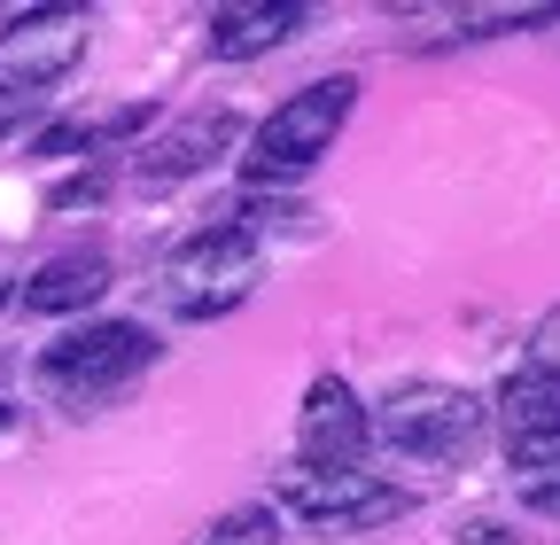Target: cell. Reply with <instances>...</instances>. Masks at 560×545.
<instances>
[{"label": "cell", "instance_id": "1", "mask_svg": "<svg viewBox=\"0 0 560 545\" xmlns=\"http://www.w3.org/2000/svg\"><path fill=\"white\" fill-rule=\"evenodd\" d=\"M156 359H164V344H156L140 320H86V327H70L62 344H47L32 374H39V390H47L55 405L86 414V405L125 397Z\"/></svg>", "mask_w": 560, "mask_h": 545}, {"label": "cell", "instance_id": "2", "mask_svg": "<svg viewBox=\"0 0 560 545\" xmlns=\"http://www.w3.org/2000/svg\"><path fill=\"white\" fill-rule=\"evenodd\" d=\"M350 109H359V79H350V71L296 86L289 102L257 125V141H249V156H242V179H249V187H296V179L335 149V132L350 125Z\"/></svg>", "mask_w": 560, "mask_h": 545}, {"label": "cell", "instance_id": "3", "mask_svg": "<svg viewBox=\"0 0 560 545\" xmlns=\"http://www.w3.org/2000/svg\"><path fill=\"white\" fill-rule=\"evenodd\" d=\"M257 272H265V242H257L249 219L202 227V234L179 242L172 265H164V304H172L179 320H226L234 304H249Z\"/></svg>", "mask_w": 560, "mask_h": 545}, {"label": "cell", "instance_id": "4", "mask_svg": "<svg viewBox=\"0 0 560 545\" xmlns=\"http://www.w3.org/2000/svg\"><path fill=\"white\" fill-rule=\"evenodd\" d=\"M482 414L490 405L475 397V390H459V382H397L374 414H366V429L389 444V452H405V460H459L475 437H482Z\"/></svg>", "mask_w": 560, "mask_h": 545}, {"label": "cell", "instance_id": "5", "mask_svg": "<svg viewBox=\"0 0 560 545\" xmlns=\"http://www.w3.org/2000/svg\"><path fill=\"white\" fill-rule=\"evenodd\" d=\"M86 9H24L0 24V86L9 94H39L55 79L79 71V55H86Z\"/></svg>", "mask_w": 560, "mask_h": 545}, {"label": "cell", "instance_id": "6", "mask_svg": "<svg viewBox=\"0 0 560 545\" xmlns=\"http://www.w3.org/2000/svg\"><path fill=\"white\" fill-rule=\"evenodd\" d=\"M280 507L319 522V530H389V522L412 514V491L374 475V467H342V475H296L280 491Z\"/></svg>", "mask_w": 560, "mask_h": 545}, {"label": "cell", "instance_id": "7", "mask_svg": "<svg viewBox=\"0 0 560 545\" xmlns=\"http://www.w3.org/2000/svg\"><path fill=\"white\" fill-rule=\"evenodd\" d=\"M366 444H374V429H366L359 390H350L342 374H319V382L304 390V405H296V460H304V475H342V467H359Z\"/></svg>", "mask_w": 560, "mask_h": 545}, {"label": "cell", "instance_id": "8", "mask_svg": "<svg viewBox=\"0 0 560 545\" xmlns=\"http://www.w3.org/2000/svg\"><path fill=\"white\" fill-rule=\"evenodd\" d=\"M234 141H242V117H234L226 102L187 109V117H172V125L156 132V141L132 156V179H140V187H179V179L210 172L219 156H234Z\"/></svg>", "mask_w": 560, "mask_h": 545}, {"label": "cell", "instance_id": "9", "mask_svg": "<svg viewBox=\"0 0 560 545\" xmlns=\"http://www.w3.org/2000/svg\"><path fill=\"white\" fill-rule=\"evenodd\" d=\"M490 414H499V444H506L514 475L560 460V367H522Z\"/></svg>", "mask_w": 560, "mask_h": 545}, {"label": "cell", "instance_id": "10", "mask_svg": "<svg viewBox=\"0 0 560 545\" xmlns=\"http://www.w3.org/2000/svg\"><path fill=\"white\" fill-rule=\"evenodd\" d=\"M102 289H109V250H62V257H47L16 289V304L39 312V320H62V312L102 304Z\"/></svg>", "mask_w": 560, "mask_h": 545}, {"label": "cell", "instance_id": "11", "mask_svg": "<svg viewBox=\"0 0 560 545\" xmlns=\"http://www.w3.org/2000/svg\"><path fill=\"white\" fill-rule=\"evenodd\" d=\"M304 16L312 9H296V0H242V9H219V16H210V55H219V62H257L280 39H296Z\"/></svg>", "mask_w": 560, "mask_h": 545}, {"label": "cell", "instance_id": "12", "mask_svg": "<svg viewBox=\"0 0 560 545\" xmlns=\"http://www.w3.org/2000/svg\"><path fill=\"white\" fill-rule=\"evenodd\" d=\"M195 545H280V507H234L219 514Z\"/></svg>", "mask_w": 560, "mask_h": 545}, {"label": "cell", "instance_id": "13", "mask_svg": "<svg viewBox=\"0 0 560 545\" xmlns=\"http://www.w3.org/2000/svg\"><path fill=\"white\" fill-rule=\"evenodd\" d=\"M514 484H522V507H529V514H552V522H560V460H545V467H522Z\"/></svg>", "mask_w": 560, "mask_h": 545}, {"label": "cell", "instance_id": "14", "mask_svg": "<svg viewBox=\"0 0 560 545\" xmlns=\"http://www.w3.org/2000/svg\"><path fill=\"white\" fill-rule=\"evenodd\" d=\"M0 429H9V405H0Z\"/></svg>", "mask_w": 560, "mask_h": 545}, {"label": "cell", "instance_id": "15", "mask_svg": "<svg viewBox=\"0 0 560 545\" xmlns=\"http://www.w3.org/2000/svg\"><path fill=\"white\" fill-rule=\"evenodd\" d=\"M0 304H9V281H0Z\"/></svg>", "mask_w": 560, "mask_h": 545}, {"label": "cell", "instance_id": "16", "mask_svg": "<svg viewBox=\"0 0 560 545\" xmlns=\"http://www.w3.org/2000/svg\"><path fill=\"white\" fill-rule=\"evenodd\" d=\"M0 102H9V86H0Z\"/></svg>", "mask_w": 560, "mask_h": 545}]
</instances>
